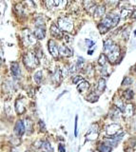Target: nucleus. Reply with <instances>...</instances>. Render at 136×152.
Instances as JSON below:
<instances>
[{"label":"nucleus","instance_id":"nucleus-15","mask_svg":"<svg viewBox=\"0 0 136 152\" xmlns=\"http://www.w3.org/2000/svg\"><path fill=\"white\" fill-rule=\"evenodd\" d=\"M52 81L54 82V84H56V85H59L61 81H62V70H61L60 68H57L55 72L53 73Z\"/></svg>","mask_w":136,"mask_h":152},{"label":"nucleus","instance_id":"nucleus-36","mask_svg":"<svg viewBox=\"0 0 136 152\" xmlns=\"http://www.w3.org/2000/svg\"><path fill=\"white\" fill-rule=\"evenodd\" d=\"M83 64H84V59H83V58H81V57H78V61H77V64H76L77 68H82Z\"/></svg>","mask_w":136,"mask_h":152},{"label":"nucleus","instance_id":"nucleus-46","mask_svg":"<svg viewBox=\"0 0 136 152\" xmlns=\"http://www.w3.org/2000/svg\"><path fill=\"white\" fill-rule=\"evenodd\" d=\"M134 35H136V32H134Z\"/></svg>","mask_w":136,"mask_h":152},{"label":"nucleus","instance_id":"nucleus-21","mask_svg":"<svg viewBox=\"0 0 136 152\" xmlns=\"http://www.w3.org/2000/svg\"><path fill=\"white\" fill-rule=\"evenodd\" d=\"M105 12H106L105 6H99V7H97V8H95L94 15L95 17H102L105 15Z\"/></svg>","mask_w":136,"mask_h":152},{"label":"nucleus","instance_id":"nucleus-43","mask_svg":"<svg viewBox=\"0 0 136 152\" xmlns=\"http://www.w3.org/2000/svg\"><path fill=\"white\" fill-rule=\"evenodd\" d=\"M132 17H133V18H136V10L133 12V13H132Z\"/></svg>","mask_w":136,"mask_h":152},{"label":"nucleus","instance_id":"nucleus-38","mask_svg":"<svg viewBox=\"0 0 136 152\" xmlns=\"http://www.w3.org/2000/svg\"><path fill=\"white\" fill-rule=\"evenodd\" d=\"M77 126H78V116L75 117V124H74V126H75V129H74V136H77Z\"/></svg>","mask_w":136,"mask_h":152},{"label":"nucleus","instance_id":"nucleus-3","mask_svg":"<svg viewBox=\"0 0 136 152\" xmlns=\"http://www.w3.org/2000/svg\"><path fill=\"white\" fill-rule=\"evenodd\" d=\"M58 27L63 32H71V30H73V23L67 17H61L58 19Z\"/></svg>","mask_w":136,"mask_h":152},{"label":"nucleus","instance_id":"nucleus-39","mask_svg":"<svg viewBox=\"0 0 136 152\" xmlns=\"http://www.w3.org/2000/svg\"><path fill=\"white\" fill-rule=\"evenodd\" d=\"M77 66L76 65H72V66H71V67H70V73H73V72H75L76 70H77Z\"/></svg>","mask_w":136,"mask_h":152},{"label":"nucleus","instance_id":"nucleus-40","mask_svg":"<svg viewBox=\"0 0 136 152\" xmlns=\"http://www.w3.org/2000/svg\"><path fill=\"white\" fill-rule=\"evenodd\" d=\"M58 150H59L60 152H66L65 147H64V146H63L62 144H60L59 146H58Z\"/></svg>","mask_w":136,"mask_h":152},{"label":"nucleus","instance_id":"nucleus-29","mask_svg":"<svg viewBox=\"0 0 136 152\" xmlns=\"http://www.w3.org/2000/svg\"><path fill=\"white\" fill-rule=\"evenodd\" d=\"M67 4L66 0H54V6L55 7H61V8H64Z\"/></svg>","mask_w":136,"mask_h":152},{"label":"nucleus","instance_id":"nucleus-26","mask_svg":"<svg viewBox=\"0 0 136 152\" xmlns=\"http://www.w3.org/2000/svg\"><path fill=\"white\" fill-rule=\"evenodd\" d=\"M123 95H124V97H125L126 100H131L132 98H133L134 93H133V91H131V89H127V91H124Z\"/></svg>","mask_w":136,"mask_h":152},{"label":"nucleus","instance_id":"nucleus-41","mask_svg":"<svg viewBox=\"0 0 136 152\" xmlns=\"http://www.w3.org/2000/svg\"><path fill=\"white\" fill-rule=\"evenodd\" d=\"M119 0H108V2L110 3V5H115V4H117Z\"/></svg>","mask_w":136,"mask_h":152},{"label":"nucleus","instance_id":"nucleus-35","mask_svg":"<svg viewBox=\"0 0 136 152\" xmlns=\"http://www.w3.org/2000/svg\"><path fill=\"white\" fill-rule=\"evenodd\" d=\"M85 42H86V45L88 46V48H93L94 46V41L90 40V39H86L85 40Z\"/></svg>","mask_w":136,"mask_h":152},{"label":"nucleus","instance_id":"nucleus-27","mask_svg":"<svg viewBox=\"0 0 136 152\" xmlns=\"http://www.w3.org/2000/svg\"><path fill=\"white\" fill-rule=\"evenodd\" d=\"M42 148L44 150H45L46 152H53V149L52 146H50V144L49 143L48 141H45L43 142V144H42Z\"/></svg>","mask_w":136,"mask_h":152},{"label":"nucleus","instance_id":"nucleus-22","mask_svg":"<svg viewBox=\"0 0 136 152\" xmlns=\"http://www.w3.org/2000/svg\"><path fill=\"white\" fill-rule=\"evenodd\" d=\"M108 56L106 54H104V53H102L99 58H98V64H99V66H101V67H106L107 64H108Z\"/></svg>","mask_w":136,"mask_h":152},{"label":"nucleus","instance_id":"nucleus-32","mask_svg":"<svg viewBox=\"0 0 136 152\" xmlns=\"http://www.w3.org/2000/svg\"><path fill=\"white\" fill-rule=\"evenodd\" d=\"M131 82H132L131 78H130V77H126V78H124L123 82H122V86H130V85L131 84Z\"/></svg>","mask_w":136,"mask_h":152},{"label":"nucleus","instance_id":"nucleus-8","mask_svg":"<svg viewBox=\"0 0 136 152\" xmlns=\"http://www.w3.org/2000/svg\"><path fill=\"white\" fill-rule=\"evenodd\" d=\"M50 34H52L53 37L58 38V39H61V38L64 36L63 30H61L56 24H52V25L50 26Z\"/></svg>","mask_w":136,"mask_h":152},{"label":"nucleus","instance_id":"nucleus-24","mask_svg":"<svg viewBox=\"0 0 136 152\" xmlns=\"http://www.w3.org/2000/svg\"><path fill=\"white\" fill-rule=\"evenodd\" d=\"M42 78H43V73L41 70L36 71L35 75H33V80H35L36 84H40L42 82Z\"/></svg>","mask_w":136,"mask_h":152},{"label":"nucleus","instance_id":"nucleus-12","mask_svg":"<svg viewBox=\"0 0 136 152\" xmlns=\"http://www.w3.org/2000/svg\"><path fill=\"white\" fill-rule=\"evenodd\" d=\"M11 70H12L13 77L16 78V79H19L20 75H21V71H20V68H19L18 63H16V62L12 63L11 64Z\"/></svg>","mask_w":136,"mask_h":152},{"label":"nucleus","instance_id":"nucleus-13","mask_svg":"<svg viewBox=\"0 0 136 152\" xmlns=\"http://www.w3.org/2000/svg\"><path fill=\"white\" fill-rule=\"evenodd\" d=\"M105 89H106V80L104 78H100L97 83L96 91L98 92V94H102L105 91Z\"/></svg>","mask_w":136,"mask_h":152},{"label":"nucleus","instance_id":"nucleus-14","mask_svg":"<svg viewBox=\"0 0 136 152\" xmlns=\"http://www.w3.org/2000/svg\"><path fill=\"white\" fill-rule=\"evenodd\" d=\"M59 50H60V54L63 55V56H65V57H70V56H72V50H71L69 47L65 46V45L61 46L59 48Z\"/></svg>","mask_w":136,"mask_h":152},{"label":"nucleus","instance_id":"nucleus-19","mask_svg":"<svg viewBox=\"0 0 136 152\" xmlns=\"http://www.w3.org/2000/svg\"><path fill=\"white\" fill-rule=\"evenodd\" d=\"M123 137V134L120 136H116L115 138H113V139H107L106 141H105V143L108 144V146H117V144H118V142L121 140V138Z\"/></svg>","mask_w":136,"mask_h":152},{"label":"nucleus","instance_id":"nucleus-34","mask_svg":"<svg viewBox=\"0 0 136 152\" xmlns=\"http://www.w3.org/2000/svg\"><path fill=\"white\" fill-rule=\"evenodd\" d=\"M98 29H99L101 33H105V32H107L108 30V29H107V28L102 25V24H99V26H98Z\"/></svg>","mask_w":136,"mask_h":152},{"label":"nucleus","instance_id":"nucleus-1","mask_svg":"<svg viewBox=\"0 0 136 152\" xmlns=\"http://www.w3.org/2000/svg\"><path fill=\"white\" fill-rule=\"evenodd\" d=\"M23 62L27 68L33 70L39 65V58L36 55V53H33L32 51H29V53H27L24 55Z\"/></svg>","mask_w":136,"mask_h":152},{"label":"nucleus","instance_id":"nucleus-5","mask_svg":"<svg viewBox=\"0 0 136 152\" xmlns=\"http://www.w3.org/2000/svg\"><path fill=\"white\" fill-rule=\"evenodd\" d=\"M106 55L108 56V59L110 63H116L119 57H120V48L117 45H115L108 53H106Z\"/></svg>","mask_w":136,"mask_h":152},{"label":"nucleus","instance_id":"nucleus-9","mask_svg":"<svg viewBox=\"0 0 136 152\" xmlns=\"http://www.w3.org/2000/svg\"><path fill=\"white\" fill-rule=\"evenodd\" d=\"M33 34H35V38L39 40H42L46 35V30H45V26H38L35 27V32H33Z\"/></svg>","mask_w":136,"mask_h":152},{"label":"nucleus","instance_id":"nucleus-25","mask_svg":"<svg viewBox=\"0 0 136 152\" xmlns=\"http://www.w3.org/2000/svg\"><path fill=\"white\" fill-rule=\"evenodd\" d=\"M130 15H132V12L128 9H122L121 10V13H120V17L121 18H128Z\"/></svg>","mask_w":136,"mask_h":152},{"label":"nucleus","instance_id":"nucleus-18","mask_svg":"<svg viewBox=\"0 0 136 152\" xmlns=\"http://www.w3.org/2000/svg\"><path fill=\"white\" fill-rule=\"evenodd\" d=\"M124 113L127 117H131L134 114V106L132 104H128L127 106H125Z\"/></svg>","mask_w":136,"mask_h":152},{"label":"nucleus","instance_id":"nucleus-10","mask_svg":"<svg viewBox=\"0 0 136 152\" xmlns=\"http://www.w3.org/2000/svg\"><path fill=\"white\" fill-rule=\"evenodd\" d=\"M25 125H24V122L22 120H19L16 122L15 124V126H14V131L15 133L17 134L18 136H22L24 133H25Z\"/></svg>","mask_w":136,"mask_h":152},{"label":"nucleus","instance_id":"nucleus-16","mask_svg":"<svg viewBox=\"0 0 136 152\" xmlns=\"http://www.w3.org/2000/svg\"><path fill=\"white\" fill-rule=\"evenodd\" d=\"M24 42H26L27 45H32L35 42V39H33L32 35L30 33V32L28 30H24Z\"/></svg>","mask_w":136,"mask_h":152},{"label":"nucleus","instance_id":"nucleus-33","mask_svg":"<svg viewBox=\"0 0 136 152\" xmlns=\"http://www.w3.org/2000/svg\"><path fill=\"white\" fill-rule=\"evenodd\" d=\"M44 2H45V4L49 9L54 6V0H44Z\"/></svg>","mask_w":136,"mask_h":152},{"label":"nucleus","instance_id":"nucleus-23","mask_svg":"<svg viewBox=\"0 0 136 152\" xmlns=\"http://www.w3.org/2000/svg\"><path fill=\"white\" fill-rule=\"evenodd\" d=\"M97 150L99 152H111V150H113V147H111L110 146H108V144H100L99 146H98Z\"/></svg>","mask_w":136,"mask_h":152},{"label":"nucleus","instance_id":"nucleus-6","mask_svg":"<svg viewBox=\"0 0 136 152\" xmlns=\"http://www.w3.org/2000/svg\"><path fill=\"white\" fill-rule=\"evenodd\" d=\"M98 126L95 124V125H93L90 129L88 130V132L86 134V138L87 140H90V141H94L96 140L98 138V135H99V131H98Z\"/></svg>","mask_w":136,"mask_h":152},{"label":"nucleus","instance_id":"nucleus-17","mask_svg":"<svg viewBox=\"0 0 136 152\" xmlns=\"http://www.w3.org/2000/svg\"><path fill=\"white\" fill-rule=\"evenodd\" d=\"M103 46H104L103 49H104L105 53H108V51H110L115 46V44H114V42L111 39H107L106 41H104Z\"/></svg>","mask_w":136,"mask_h":152},{"label":"nucleus","instance_id":"nucleus-4","mask_svg":"<svg viewBox=\"0 0 136 152\" xmlns=\"http://www.w3.org/2000/svg\"><path fill=\"white\" fill-rule=\"evenodd\" d=\"M122 132V127L119 124L113 123L108 125L106 129V134L108 136L110 137H116L120 135V133Z\"/></svg>","mask_w":136,"mask_h":152},{"label":"nucleus","instance_id":"nucleus-28","mask_svg":"<svg viewBox=\"0 0 136 152\" xmlns=\"http://www.w3.org/2000/svg\"><path fill=\"white\" fill-rule=\"evenodd\" d=\"M114 105L116 106V108H117L119 110H120V111L124 112V108H125V106H124V105H123V102H122L121 100H115Z\"/></svg>","mask_w":136,"mask_h":152},{"label":"nucleus","instance_id":"nucleus-30","mask_svg":"<svg viewBox=\"0 0 136 152\" xmlns=\"http://www.w3.org/2000/svg\"><path fill=\"white\" fill-rule=\"evenodd\" d=\"M88 100H89V101L91 102V103L96 102L97 100H98V95H97V93H94V92L90 93V96H89V97H88Z\"/></svg>","mask_w":136,"mask_h":152},{"label":"nucleus","instance_id":"nucleus-42","mask_svg":"<svg viewBox=\"0 0 136 152\" xmlns=\"http://www.w3.org/2000/svg\"><path fill=\"white\" fill-rule=\"evenodd\" d=\"M128 35H130V32H128H128H125V33H124V38H125V39H128Z\"/></svg>","mask_w":136,"mask_h":152},{"label":"nucleus","instance_id":"nucleus-20","mask_svg":"<svg viewBox=\"0 0 136 152\" xmlns=\"http://www.w3.org/2000/svg\"><path fill=\"white\" fill-rule=\"evenodd\" d=\"M90 88V84H89V82H87V81H83L82 83L78 84V86H77L78 91L81 92V93L87 91L88 88Z\"/></svg>","mask_w":136,"mask_h":152},{"label":"nucleus","instance_id":"nucleus-7","mask_svg":"<svg viewBox=\"0 0 136 152\" xmlns=\"http://www.w3.org/2000/svg\"><path fill=\"white\" fill-rule=\"evenodd\" d=\"M48 47H49L50 53L52 54V56L53 58H55V59H57V58L59 57L60 50H59V48L56 45V43L54 42L53 40H50L49 42H48Z\"/></svg>","mask_w":136,"mask_h":152},{"label":"nucleus","instance_id":"nucleus-2","mask_svg":"<svg viewBox=\"0 0 136 152\" xmlns=\"http://www.w3.org/2000/svg\"><path fill=\"white\" fill-rule=\"evenodd\" d=\"M121 17L119 15H107L105 18L101 21V24L103 26H105L107 28V29L110 30V28H113L115 27L118 24L119 20H120Z\"/></svg>","mask_w":136,"mask_h":152},{"label":"nucleus","instance_id":"nucleus-44","mask_svg":"<svg viewBox=\"0 0 136 152\" xmlns=\"http://www.w3.org/2000/svg\"><path fill=\"white\" fill-rule=\"evenodd\" d=\"M93 50H89V51H88V53H89V54H93Z\"/></svg>","mask_w":136,"mask_h":152},{"label":"nucleus","instance_id":"nucleus-37","mask_svg":"<svg viewBox=\"0 0 136 152\" xmlns=\"http://www.w3.org/2000/svg\"><path fill=\"white\" fill-rule=\"evenodd\" d=\"M39 126H40V129H41L42 132H45V131H46V127H45V124H44L43 121H41V120L39 121Z\"/></svg>","mask_w":136,"mask_h":152},{"label":"nucleus","instance_id":"nucleus-45","mask_svg":"<svg viewBox=\"0 0 136 152\" xmlns=\"http://www.w3.org/2000/svg\"><path fill=\"white\" fill-rule=\"evenodd\" d=\"M12 152H17V151H15V150H13V151H12Z\"/></svg>","mask_w":136,"mask_h":152},{"label":"nucleus","instance_id":"nucleus-47","mask_svg":"<svg viewBox=\"0 0 136 152\" xmlns=\"http://www.w3.org/2000/svg\"><path fill=\"white\" fill-rule=\"evenodd\" d=\"M28 152H35V151H28Z\"/></svg>","mask_w":136,"mask_h":152},{"label":"nucleus","instance_id":"nucleus-31","mask_svg":"<svg viewBox=\"0 0 136 152\" xmlns=\"http://www.w3.org/2000/svg\"><path fill=\"white\" fill-rule=\"evenodd\" d=\"M84 80V78L83 77H81V76H75L73 79H72V82H73V84H80V83H82Z\"/></svg>","mask_w":136,"mask_h":152},{"label":"nucleus","instance_id":"nucleus-11","mask_svg":"<svg viewBox=\"0 0 136 152\" xmlns=\"http://www.w3.org/2000/svg\"><path fill=\"white\" fill-rule=\"evenodd\" d=\"M15 110L17 114H23L25 112V101L24 99H18L15 102Z\"/></svg>","mask_w":136,"mask_h":152}]
</instances>
